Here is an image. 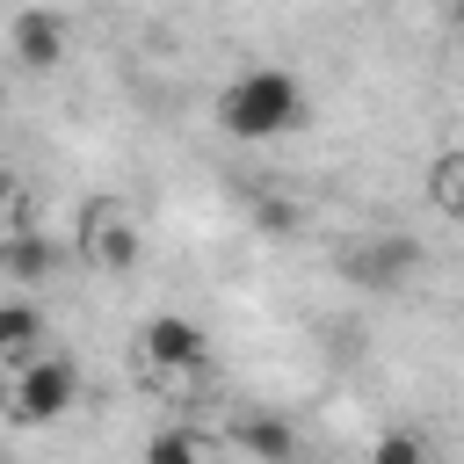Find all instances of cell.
I'll use <instances>...</instances> for the list:
<instances>
[{"instance_id": "6da1fadb", "label": "cell", "mask_w": 464, "mask_h": 464, "mask_svg": "<svg viewBox=\"0 0 464 464\" xmlns=\"http://www.w3.org/2000/svg\"><path fill=\"white\" fill-rule=\"evenodd\" d=\"M304 109H312V94H304V80L283 72V65H246V72L218 94V123H225L239 145H261V138L297 130Z\"/></svg>"}, {"instance_id": "7a4b0ae2", "label": "cell", "mask_w": 464, "mask_h": 464, "mask_svg": "<svg viewBox=\"0 0 464 464\" xmlns=\"http://www.w3.org/2000/svg\"><path fill=\"white\" fill-rule=\"evenodd\" d=\"M341 268H348L355 290H406V276L420 268V239H406V232H370V239H355V246L341 254Z\"/></svg>"}, {"instance_id": "3957f363", "label": "cell", "mask_w": 464, "mask_h": 464, "mask_svg": "<svg viewBox=\"0 0 464 464\" xmlns=\"http://www.w3.org/2000/svg\"><path fill=\"white\" fill-rule=\"evenodd\" d=\"M80 399V370L72 355H29V370L14 377V420H58Z\"/></svg>"}, {"instance_id": "277c9868", "label": "cell", "mask_w": 464, "mask_h": 464, "mask_svg": "<svg viewBox=\"0 0 464 464\" xmlns=\"http://www.w3.org/2000/svg\"><path fill=\"white\" fill-rule=\"evenodd\" d=\"M138 348H145V362L152 370H203L210 362V334L196 326V319H174V312H160V319H145V334H138Z\"/></svg>"}, {"instance_id": "5b68a950", "label": "cell", "mask_w": 464, "mask_h": 464, "mask_svg": "<svg viewBox=\"0 0 464 464\" xmlns=\"http://www.w3.org/2000/svg\"><path fill=\"white\" fill-rule=\"evenodd\" d=\"M87 254H94V268H109V276L138 268V225H130L123 210L94 203V210H87Z\"/></svg>"}, {"instance_id": "8992f818", "label": "cell", "mask_w": 464, "mask_h": 464, "mask_svg": "<svg viewBox=\"0 0 464 464\" xmlns=\"http://www.w3.org/2000/svg\"><path fill=\"white\" fill-rule=\"evenodd\" d=\"M14 58H22L29 72H51V65L65 58V22H58L51 7H29V14H14Z\"/></svg>"}, {"instance_id": "52a82bcc", "label": "cell", "mask_w": 464, "mask_h": 464, "mask_svg": "<svg viewBox=\"0 0 464 464\" xmlns=\"http://www.w3.org/2000/svg\"><path fill=\"white\" fill-rule=\"evenodd\" d=\"M51 268H58V246H51L44 232H0V276L36 283V276H51Z\"/></svg>"}, {"instance_id": "ba28073f", "label": "cell", "mask_w": 464, "mask_h": 464, "mask_svg": "<svg viewBox=\"0 0 464 464\" xmlns=\"http://www.w3.org/2000/svg\"><path fill=\"white\" fill-rule=\"evenodd\" d=\"M36 341H44V312H36V304H22V297H14V304H0V355H14V362H22V355H36Z\"/></svg>"}, {"instance_id": "9c48e42d", "label": "cell", "mask_w": 464, "mask_h": 464, "mask_svg": "<svg viewBox=\"0 0 464 464\" xmlns=\"http://www.w3.org/2000/svg\"><path fill=\"white\" fill-rule=\"evenodd\" d=\"M239 450H254L261 464H290L297 435H290V420H239Z\"/></svg>"}, {"instance_id": "30bf717a", "label": "cell", "mask_w": 464, "mask_h": 464, "mask_svg": "<svg viewBox=\"0 0 464 464\" xmlns=\"http://www.w3.org/2000/svg\"><path fill=\"white\" fill-rule=\"evenodd\" d=\"M145 464H203V442H196L188 428H160V435L145 442Z\"/></svg>"}, {"instance_id": "8fae6325", "label": "cell", "mask_w": 464, "mask_h": 464, "mask_svg": "<svg viewBox=\"0 0 464 464\" xmlns=\"http://www.w3.org/2000/svg\"><path fill=\"white\" fill-rule=\"evenodd\" d=\"M370 464H428V450H420V435H406V428H392V435H377V450H370Z\"/></svg>"}, {"instance_id": "7c38bea8", "label": "cell", "mask_w": 464, "mask_h": 464, "mask_svg": "<svg viewBox=\"0 0 464 464\" xmlns=\"http://www.w3.org/2000/svg\"><path fill=\"white\" fill-rule=\"evenodd\" d=\"M261 225L268 232H297V203H261Z\"/></svg>"}, {"instance_id": "4fadbf2b", "label": "cell", "mask_w": 464, "mask_h": 464, "mask_svg": "<svg viewBox=\"0 0 464 464\" xmlns=\"http://www.w3.org/2000/svg\"><path fill=\"white\" fill-rule=\"evenodd\" d=\"M450 174H457V167H450ZM442 203H450V210L464 218V174H457V181H442Z\"/></svg>"}, {"instance_id": "5bb4252c", "label": "cell", "mask_w": 464, "mask_h": 464, "mask_svg": "<svg viewBox=\"0 0 464 464\" xmlns=\"http://www.w3.org/2000/svg\"><path fill=\"white\" fill-rule=\"evenodd\" d=\"M7 203H14V181H7V174H0V218H7Z\"/></svg>"}, {"instance_id": "9a60e30c", "label": "cell", "mask_w": 464, "mask_h": 464, "mask_svg": "<svg viewBox=\"0 0 464 464\" xmlns=\"http://www.w3.org/2000/svg\"><path fill=\"white\" fill-rule=\"evenodd\" d=\"M290 464H304V457H290Z\"/></svg>"}, {"instance_id": "2e32d148", "label": "cell", "mask_w": 464, "mask_h": 464, "mask_svg": "<svg viewBox=\"0 0 464 464\" xmlns=\"http://www.w3.org/2000/svg\"><path fill=\"white\" fill-rule=\"evenodd\" d=\"M457 14H464V0H457Z\"/></svg>"}]
</instances>
